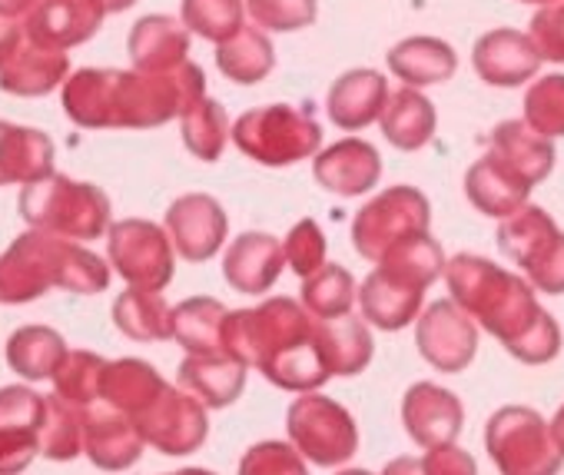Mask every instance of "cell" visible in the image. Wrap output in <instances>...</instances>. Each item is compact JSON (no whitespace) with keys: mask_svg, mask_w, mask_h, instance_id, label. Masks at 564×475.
I'll return each instance as SVG.
<instances>
[{"mask_svg":"<svg viewBox=\"0 0 564 475\" xmlns=\"http://www.w3.org/2000/svg\"><path fill=\"white\" fill-rule=\"evenodd\" d=\"M206 97L203 71L186 61L166 74L84 67L64 84V110L87 130H147L189 114Z\"/></svg>","mask_w":564,"mask_h":475,"instance_id":"obj_1","label":"cell"},{"mask_svg":"<svg viewBox=\"0 0 564 475\" xmlns=\"http://www.w3.org/2000/svg\"><path fill=\"white\" fill-rule=\"evenodd\" d=\"M313 313L279 296L256 310L229 313L223 326V353L242 366H259L282 389H313L333 373L319 349V323Z\"/></svg>","mask_w":564,"mask_h":475,"instance_id":"obj_2","label":"cell"},{"mask_svg":"<svg viewBox=\"0 0 564 475\" xmlns=\"http://www.w3.org/2000/svg\"><path fill=\"white\" fill-rule=\"evenodd\" d=\"M448 290L455 303L471 313L488 333L501 339L524 363H547L557 346L561 333L554 320L534 303V293L524 280L505 273L498 263L471 253H458L445 267Z\"/></svg>","mask_w":564,"mask_h":475,"instance_id":"obj_3","label":"cell"},{"mask_svg":"<svg viewBox=\"0 0 564 475\" xmlns=\"http://www.w3.org/2000/svg\"><path fill=\"white\" fill-rule=\"evenodd\" d=\"M110 283V267L61 236L31 229L0 257V303H31L61 287L70 293H100Z\"/></svg>","mask_w":564,"mask_h":475,"instance_id":"obj_4","label":"cell"},{"mask_svg":"<svg viewBox=\"0 0 564 475\" xmlns=\"http://www.w3.org/2000/svg\"><path fill=\"white\" fill-rule=\"evenodd\" d=\"M445 267L448 263L442 257V247L432 240L429 233L402 244L362 283L359 300H362L366 320L376 323L379 330H389V333L409 326L422 310L425 287H432Z\"/></svg>","mask_w":564,"mask_h":475,"instance_id":"obj_5","label":"cell"},{"mask_svg":"<svg viewBox=\"0 0 564 475\" xmlns=\"http://www.w3.org/2000/svg\"><path fill=\"white\" fill-rule=\"evenodd\" d=\"M21 216L61 240H97L110 229V199L100 186L70 176H47L21 190Z\"/></svg>","mask_w":564,"mask_h":475,"instance_id":"obj_6","label":"cell"},{"mask_svg":"<svg viewBox=\"0 0 564 475\" xmlns=\"http://www.w3.org/2000/svg\"><path fill=\"white\" fill-rule=\"evenodd\" d=\"M232 143L262 166H286L313 156L323 143V130L310 107L272 104L246 110L232 123Z\"/></svg>","mask_w":564,"mask_h":475,"instance_id":"obj_7","label":"cell"},{"mask_svg":"<svg viewBox=\"0 0 564 475\" xmlns=\"http://www.w3.org/2000/svg\"><path fill=\"white\" fill-rule=\"evenodd\" d=\"M429 223H432L429 199L412 186H392L356 213L352 244L366 260L382 263L392 250L429 233Z\"/></svg>","mask_w":564,"mask_h":475,"instance_id":"obj_8","label":"cell"},{"mask_svg":"<svg viewBox=\"0 0 564 475\" xmlns=\"http://www.w3.org/2000/svg\"><path fill=\"white\" fill-rule=\"evenodd\" d=\"M498 250L544 293H564V233L541 206H521L498 226Z\"/></svg>","mask_w":564,"mask_h":475,"instance_id":"obj_9","label":"cell"},{"mask_svg":"<svg viewBox=\"0 0 564 475\" xmlns=\"http://www.w3.org/2000/svg\"><path fill=\"white\" fill-rule=\"evenodd\" d=\"M488 452L501 475H554L561 468L564 449L544 419L531 409L511 406L488 422Z\"/></svg>","mask_w":564,"mask_h":475,"instance_id":"obj_10","label":"cell"},{"mask_svg":"<svg viewBox=\"0 0 564 475\" xmlns=\"http://www.w3.org/2000/svg\"><path fill=\"white\" fill-rule=\"evenodd\" d=\"M107 250L113 270L130 283V290L160 293L173 280V247L170 233L150 219H120L110 226Z\"/></svg>","mask_w":564,"mask_h":475,"instance_id":"obj_11","label":"cell"},{"mask_svg":"<svg viewBox=\"0 0 564 475\" xmlns=\"http://www.w3.org/2000/svg\"><path fill=\"white\" fill-rule=\"evenodd\" d=\"M293 442L319 465H339L356 452V422L352 415L323 396H303L290 409Z\"/></svg>","mask_w":564,"mask_h":475,"instance_id":"obj_12","label":"cell"},{"mask_svg":"<svg viewBox=\"0 0 564 475\" xmlns=\"http://www.w3.org/2000/svg\"><path fill=\"white\" fill-rule=\"evenodd\" d=\"M47 399L24 386L0 389V475L24 472L41 452Z\"/></svg>","mask_w":564,"mask_h":475,"instance_id":"obj_13","label":"cell"},{"mask_svg":"<svg viewBox=\"0 0 564 475\" xmlns=\"http://www.w3.org/2000/svg\"><path fill=\"white\" fill-rule=\"evenodd\" d=\"M226 213L206 193H186L166 209V233L176 253L189 263H206L226 240Z\"/></svg>","mask_w":564,"mask_h":475,"instance_id":"obj_14","label":"cell"},{"mask_svg":"<svg viewBox=\"0 0 564 475\" xmlns=\"http://www.w3.org/2000/svg\"><path fill=\"white\" fill-rule=\"evenodd\" d=\"M137 425H140L147 442H153L160 452H170V455L193 452L206 439V412H203V406L193 396L176 392L170 386L137 419Z\"/></svg>","mask_w":564,"mask_h":475,"instance_id":"obj_15","label":"cell"},{"mask_svg":"<svg viewBox=\"0 0 564 475\" xmlns=\"http://www.w3.org/2000/svg\"><path fill=\"white\" fill-rule=\"evenodd\" d=\"M475 326L458 303H432L419 323V349L442 373H462L475 356Z\"/></svg>","mask_w":564,"mask_h":475,"instance_id":"obj_16","label":"cell"},{"mask_svg":"<svg viewBox=\"0 0 564 475\" xmlns=\"http://www.w3.org/2000/svg\"><path fill=\"white\" fill-rule=\"evenodd\" d=\"M143 432L140 425L113 409L110 402L97 399V406H84V449L100 468H127L140 458L143 452Z\"/></svg>","mask_w":564,"mask_h":475,"instance_id":"obj_17","label":"cell"},{"mask_svg":"<svg viewBox=\"0 0 564 475\" xmlns=\"http://www.w3.org/2000/svg\"><path fill=\"white\" fill-rule=\"evenodd\" d=\"M70 77V61L67 51L41 44L34 37H21L11 57L0 67V90L14 97H44L54 87L67 84Z\"/></svg>","mask_w":564,"mask_h":475,"instance_id":"obj_18","label":"cell"},{"mask_svg":"<svg viewBox=\"0 0 564 475\" xmlns=\"http://www.w3.org/2000/svg\"><path fill=\"white\" fill-rule=\"evenodd\" d=\"M471 64H475L478 77L491 87H521L524 80L538 77V67L544 61L538 57L528 34L501 28V31H488L475 41Z\"/></svg>","mask_w":564,"mask_h":475,"instance_id":"obj_19","label":"cell"},{"mask_svg":"<svg viewBox=\"0 0 564 475\" xmlns=\"http://www.w3.org/2000/svg\"><path fill=\"white\" fill-rule=\"evenodd\" d=\"M107 11L100 0H47L41 11H34L21 28L28 37L70 51L84 41H90L100 24H104Z\"/></svg>","mask_w":564,"mask_h":475,"instance_id":"obj_20","label":"cell"},{"mask_svg":"<svg viewBox=\"0 0 564 475\" xmlns=\"http://www.w3.org/2000/svg\"><path fill=\"white\" fill-rule=\"evenodd\" d=\"M313 173L326 190H333L339 196H359L379 183L382 156L372 143L349 137V140H339L329 150H323L313 163Z\"/></svg>","mask_w":564,"mask_h":475,"instance_id":"obj_21","label":"cell"},{"mask_svg":"<svg viewBox=\"0 0 564 475\" xmlns=\"http://www.w3.org/2000/svg\"><path fill=\"white\" fill-rule=\"evenodd\" d=\"M133 71L140 74H166L186 64L189 54V31L183 28V21L163 18V14H150L140 18L130 31L127 41Z\"/></svg>","mask_w":564,"mask_h":475,"instance_id":"obj_22","label":"cell"},{"mask_svg":"<svg viewBox=\"0 0 564 475\" xmlns=\"http://www.w3.org/2000/svg\"><path fill=\"white\" fill-rule=\"evenodd\" d=\"M402 415H405V429L412 432V439L429 449L452 445V439L462 432V402L452 392L429 386V382H419L409 389Z\"/></svg>","mask_w":564,"mask_h":475,"instance_id":"obj_23","label":"cell"},{"mask_svg":"<svg viewBox=\"0 0 564 475\" xmlns=\"http://www.w3.org/2000/svg\"><path fill=\"white\" fill-rule=\"evenodd\" d=\"M389 97V84L379 71H349L333 84L326 110L339 130H362L382 120Z\"/></svg>","mask_w":564,"mask_h":475,"instance_id":"obj_24","label":"cell"},{"mask_svg":"<svg viewBox=\"0 0 564 475\" xmlns=\"http://www.w3.org/2000/svg\"><path fill=\"white\" fill-rule=\"evenodd\" d=\"M465 193H468V199H471L481 213L508 219L511 213H518L521 206H528L524 199H528V193H531V183H528L508 160H501V156L491 150L488 156H481V160L468 170V176H465Z\"/></svg>","mask_w":564,"mask_h":475,"instance_id":"obj_25","label":"cell"},{"mask_svg":"<svg viewBox=\"0 0 564 475\" xmlns=\"http://www.w3.org/2000/svg\"><path fill=\"white\" fill-rule=\"evenodd\" d=\"M54 176V140L34 127L0 120V186Z\"/></svg>","mask_w":564,"mask_h":475,"instance_id":"obj_26","label":"cell"},{"mask_svg":"<svg viewBox=\"0 0 564 475\" xmlns=\"http://www.w3.org/2000/svg\"><path fill=\"white\" fill-rule=\"evenodd\" d=\"M286 263V250H282L272 236L265 233H242L229 247L223 273L232 290L239 293H265Z\"/></svg>","mask_w":564,"mask_h":475,"instance_id":"obj_27","label":"cell"},{"mask_svg":"<svg viewBox=\"0 0 564 475\" xmlns=\"http://www.w3.org/2000/svg\"><path fill=\"white\" fill-rule=\"evenodd\" d=\"M389 71L415 90V87H429V84H442L455 77L458 57L438 37H405L402 44L389 51Z\"/></svg>","mask_w":564,"mask_h":475,"instance_id":"obj_28","label":"cell"},{"mask_svg":"<svg viewBox=\"0 0 564 475\" xmlns=\"http://www.w3.org/2000/svg\"><path fill=\"white\" fill-rule=\"evenodd\" d=\"M491 150L508 160L531 186H538L554 166V143L551 137L538 133L528 120H505L491 133Z\"/></svg>","mask_w":564,"mask_h":475,"instance_id":"obj_29","label":"cell"},{"mask_svg":"<svg viewBox=\"0 0 564 475\" xmlns=\"http://www.w3.org/2000/svg\"><path fill=\"white\" fill-rule=\"evenodd\" d=\"M180 382L199 396L203 406H229L246 382V366L236 363L226 353H209V356H186L180 366Z\"/></svg>","mask_w":564,"mask_h":475,"instance_id":"obj_30","label":"cell"},{"mask_svg":"<svg viewBox=\"0 0 564 475\" xmlns=\"http://www.w3.org/2000/svg\"><path fill=\"white\" fill-rule=\"evenodd\" d=\"M166 389V382L160 379V373L150 363L140 359H120L107 366L104 376V392L100 399L110 402L113 409L127 412L133 422L156 402V396Z\"/></svg>","mask_w":564,"mask_h":475,"instance_id":"obj_31","label":"cell"},{"mask_svg":"<svg viewBox=\"0 0 564 475\" xmlns=\"http://www.w3.org/2000/svg\"><path fill=\"white\" fill-rule=\"evenodd\" d=\"M382 133L389 137L392 147H399L405 153L422 150L435 133V107H432V100H425L412 87L395 90L389 97L386 110H382Z\"/></svg>","mask_w":564,"mask_h":475,"instance_id":"obj_32","label":"cell"},{"mask_svg":"<svg viewBox=\"0 0 564 475\" xmlns=\"http://www.w3.org/2000/svg\"><path fill=\"white\" fill-rule=\"evenodd\" d=\"M67 356L64 336L47 326H24L8 339V363L24 379H54Z\"/></svg>","mask_w":564,"mask_h":475,"instance_id":"obj_33","label":"cell"},{"mask_svg":"<svg viewBox=\"0 0 564 475\" xmlns=\"http://www.w3.org/2000/svg\"><path fill=\"white\" fill-rule=\"evenodd\" d=\"M223 303L209 296L186 300L173 310V339L189 349V356L223 353V326H226Z\"/></svg>","mask_w":564,"mask_h":475,"instance_id":"obj_34","label":"cell"},{"mask_svg":"<svg viewBox=\"0 0 564 475\" xmlns=\"http://www.w3.org/2000/svg\"><path fill=\"white\" fill-rule=\"evenodd\" d=\"M113 323L120 333H127L137 343H156L173 336V310L160 293L147 290H127L113 303Z\"/></svg>","mask_w":564,"mask_h":475,"instance_id":"obj_35","label":"cell"},{"mask_svg":"<svg viewBox=\"0 0 564 475\" xmlns=\"http://www.w3.org/2000/svg\"><path fill=\"white\" fill-rule=\"evenodd\" d=\"M216 67L232 84H259L275 67V51L259 28H242L232 41L216 47Z\"/></svg>","mask_w":564,"mask_h":475,"instance_id":"obj_36","label":"cell"},{"mask_svg":"<svg viewBox=\"0 0 564 475\" xmlns=\"http://www.w3.org/2000/svg\"><path fill=\"white\" fill-rule=\"evenodd\" d=\"M319 349L329 373H362L372 356V339L359 320H319Z\"/></svg>","mask_w":564,"mask_h":475,"instance_id":"obj_37","label":"cell"},{"mask_svg":"<svg viewBox=\"0 0 564 475\" xmlns=\"http://www.w3.org/2000/svg\"><path fill=\"white\" fill-rule=\"evenodd\" d=\"M246 8L242 0H183L180 8V21L189 34L213 41L216 47L232 41L246 24Z\"/></svg>","mask_w":564,"mask_h":475,"instance_id":"obj_38","label":"cell"},{"mask_svg":"<svg viewBox=\"0 0 564 475\" xmlns=\"http://www.w3.org/2000/svg\"><path fill=\"white\" fill-rule=\"evenodd\" d=\"M84 449V406L67 402L64 396H47L44 429H41V452L47 458H74Z\"/></svg>","mask_w":564,"mask_h":475,"instance_id":"obj_39","label":"cell"},{"mask_svg":"<svg viewBox=\"0 0 564 475\" xmlns=\"http://www.w3.org/2000/svg\"><path fill=\"white\" fill-rule=\"evenodd\" d=\"M180 123H183V143H186V150H189L193 156H199V160H206V163H213V160L223 156L226 137L232 133L223 104L203 97L189 114L180 117Z\"/></svg>","mask_w":564,"mask_h":475,"instance_id":"obj_40","label":"cell"},{"mask_svg":"<svg viewBox=\"0 0 564 475\" xmlns=\"http://www.w3.org/2000/svg\"><path fill=\"white\" fill-rule=\"evenodd\" d=\"M352 300H356V283H352L349 270H343L336 263L323 267L303 287V306L313 316H319V320H343V316H349Z\"/></svg>","mask_w":564,"mask_h":475,"instance_id":"obj_41","label":"cell"},{"mask_svg":"<svg viewBox=\"0 0 564 475\" xmlns=\"http://www.w3.org/2000/svg\"><path fill=\"white\" fill-rule=\"evenodd\" d=\"M107 366L100 356L94 353H70L64 359V366L57 369L54 376V386H57V396H64L67 402H77V406H90L94 399H100L104 392V376H107Z\"/></svg>","mask_w":564,"mask_h":475,"instance_id":"obj_42","label":"cell"},{"mask_svg":"<svg viewBox=\"0 0 564 475\" xmlns=\"http://www.w3.org/2000/svg\"><path fill=\"white\" fill-rule=\"evenodd\" d=\"M524 120L544 137H564V74H544L528 87Z\"/></svg>","mask_w":564,"mask_h":475,"instance_id":"obj_43","label":"cell"},{"mask_svg":"<svg viewBox=\"0 0 564 475\" xmlns=\"http://www.w3.org/2000/svg\"><path fill=\"white\" fill-rule=\"evenodd\" d=\"M246 11L265 31H303L316 21V0H246Z\"/></svg>","mask_w":564,"mask_h":475,"instance_id":"obj_44","label":"cell"},{"mask_svg":"<svg viewBox=\"0 0 564 475\" xmlns=\"http://www.w3.org/2000/svg\"><path fill=\"white\" fill-rule=\"evenodd\" d=\"M286 263L303 277H316L326 267V236L313 219H303L290 229V240H286Z\"/></svg>","mask_w":564,"mask_h":475,"instance_id":"obj_45","label":"cell"},{"mask_svg":"<svg viewBox=\"0 0 564 475\" xmlns=\"http://www.w3.org/2000/svg\"><path fill=\"white\" fill-rule=\"evenodd\" d=\"M528 37H531V44H534L541 61L564 64V0H561V4L541 8L531 18Z\"/></svg>","mask_w":564,"mask_h":475,"instance_id":"obj_46","label":"cell"},{"mask_svg":"<svg viewBox=\"0 0 564 475\" xmlns=\"http://www.w3.org/2000/svg\"><path fill=\"white\" fill-rule=\"evenodd\" d=\"M239 475H306V468L293 455L290 445H282V442H262V445L249 449V455L239 465Z\"/></svg>","mask_w":564,"mask_h":475,"instance_id":"obj_47","label":"cell"},{"mask_svg":"<svg viewBox=\"0 0 564 475\" xmlns=\"http://www.w3.org/2000/svg\"><path fill=\"white\" fill-rule=\"evenodd\" d=\"M425 475H475V462L471 455H465L462 449L455 445H442V449H432L425 458Z\"/></svg>","mask_w":564,"mask_h":475,"instance_id":"obj_48","label":"cell"},{"mask_svg":"<svg viewBox=\"0 0 564 475\" xmlns=\"http://www.w3.org/2000/svg\"><path fill=\"white\" fill-rule=\"evenodd\" d=\"M47 0H0V18L24 24L34 11H41Z\"/></svg>","mask_w":564,"mask_h":475,"instance_id":"obj_49","label":"cell"},{"mask_svg":"<svg viewBox=\"0 0 564 475\" xmlns=\"http://www.w3.org/2000/svg\"><path fill=\"white\" fill-rule=\"evenodd\" d=\"M21 37H24V28L18 21L0 18V67H4V61L11 57V51L18 47Z\"/></svg>","mask_w":564,"mask_h":475,"instance_id":"obj_50","label":"cell"},{"mask_svg":"<svg viewBox=\"0 0 564 475\" xmlns=\"http://www.w3.org/2000/svg\"><path fill=\"white\" fill-rule=\"evenodd\" d=\"M386 475H425V465H422V458H395L386 468Z\"/></svg>","mask_w":564,"mask_h":475,"instance_id":"obj_51","label":"cell"},{"mask_svg":"<svg viewBox=\"0 0 564 475\" xmlns=\"http://www.w3.org/2000/svg\"><path fill=\"white\" fill-rule=\"evenodd\" d=\"M100 4H104L107 14H123V11H130L137 4V0H100Z\"/></svg>","mask_w":564,"mask_h":475,"instance_id":"obj_52","label":"cell"},{"mask_svg":"<svg viewBox=\"0 0 564 475\" xmlns=\"http://www.w3.org/2000/svg\"><path fill=\"white\" fill-rule=\"evenodd\" d=\"M551 432H554V439H557V445L564 449V409L557 412V419H554V429H551Z\"/></svg>","mask_w":564,"mask_h":475,"instance_id":"obj_53","label":"cell"},{"mask_svg":"<svg viewBox=\"0 0 564 475\" xmlns=\"http://www.w3.org/2000/svg\"><path fill=\"white\" fill-rule=\"evenodd\" d=\"M521 4H538V8H551V4H561V0H521Z\"/></svg>","mask_w":564,"mask_h":475,"instance_id":"obj_54","label":"cell"},{"mask_svg":"<svg viewBox=\"0 0 564 475\" xmlns=\"http://www.w3.org/2000/svg\"><path fill=\"white\" fill-rule=\"evenodd\" d=\"M173 475H209V472H203V468H186V472H173Z\"/></svg>","mask_w":564,"mask_h":475,"instance_id":"obj_55","label":"cell"},{"mask_svg":"<svg viewBox=\"0 0 564 475\" xmlns=\"http://www.w3.org/2000/svg\"><path fill=\"white\" fill-rule=\"evenodd\" d=\"M339 475H369V472H362V468H349V472H339Z\"/></svg>","mask_w":564,"mask_h":475,"instance_id":"obj_56","label":"cell"}]
</instances>
